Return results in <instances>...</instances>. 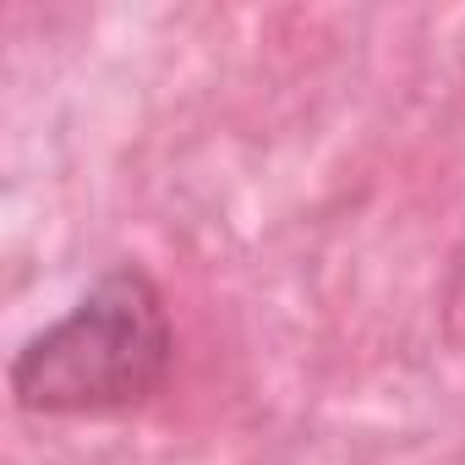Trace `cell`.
<instances>
[{
    "label": "cell",
    "mask_w": 465,
    "mask_h": 465,
    "mask_svg": "<svg viewBox=\"0 0 465 465\" xmlns=\"http://www.w3.org/2000/svg\"><path fill=\"white\" fill-rule=\"evenodd\" d=\"M170 367L164 296L143 269L104 274L61 323L12 361V394L45 416H110L143 405Z\"/></svg>",
    "instance_id": "obj_1"
}]
</instances>
